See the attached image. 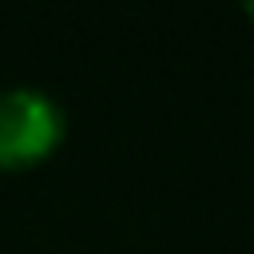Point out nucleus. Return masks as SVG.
<instances>
[{
    "label": "nucleus",
    "mask_w": 254,
    "mask_h": 254,
    "mask_svg": "<svg viewBox=\"0 0 254 254\" xmlns=\"http://www.w3.org/2000/svg\"><path fill=\"white\" fill-rule=\"evenodd\" d=\"M64 107L40 87L0 91V167H36L64 143Z\"/></svg>",
    "instance_id": "nucleus-1"
},
{
    "label": "nucleus",
    "mask_w": 254,
    "mask_h": 254,
    "mask_svg": "<svg viewBox=\"0 0 254 254\" xmlns=\"http://www.w3.org/2000/svg\"><path fill=\"white\" fill-rule=\"evenodd\" d=\"M246 12H250V16H254V4H250V8H246Z\"/></svg>",
    "instance_id": "nucleus-2"
}]
</instances>
